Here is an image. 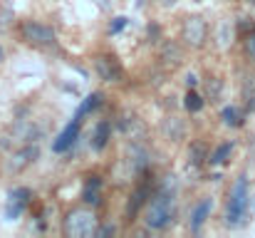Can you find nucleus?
<instances>
[{"label":"nucleus","mask_w":255,"mask_h":238,"mask_svg":"<svg viewBox=\"0 0 255 238\" xmlns=\"http://www.w3.org/2000/svg\"><path fill=\"white\" fill-rule=\"evenodd\" d=\"M248 206H251V191H248V176H238L231 196H228V209H226V221L228 226H241L248 216Z\"/></svg>","instance_id":"1"},{"label":"nucleus","mask_w":255,"mask_h":238,"mask_svg":"<svg viewBox=\"0 0 255 238\" xmlns=\"http://www.w3.org/2000/svg\"><path fill=\"white\" fill-rule=\"evenodd\" d=\"M173 219V194H166V191H159L149 206H146V214H144V224L154 231H161L166 229Z\"/></svg>","instance_id":"2"},{"label":"nucleus","mask_w":255,"mask_h":238,"mask_svg":"<svg viewBox=\"0 0 255 238\" xmlns=\"http://www.w3.org/2000/svg\"><path fill=\"white\" fill-rule=\"evenodd\" d=\"M97 216L89 209H72L65 219V234L70 238H92L97 236Z\"/></svg>","instance_id":"3"},{"label":"nucleus","mask_w":255,"mask_h":238,"mask_svg":"<svg viewBox=\"0 0 255 238\" xmlns=\"http://www.w3.org/2000/svg\"><path fill=\"white\" fill-rule=\"evenodd\" d=\"M181 40L188 47H196V50L203 47L206 40H208V22H206V17H201V15L186 17L183 27H181Z\"/></svg>","instance_id":"4"},{"label":"nucleus","mask_w":255,"mask_h":238,"mask_svg":"<svg viewBox=\"0 0 255 238\" xmlns=\"http://www.w3.org/2000/svg\"><path fill=\"white\" fill-rule=\"evenodd\" d=\"M25 42L35 45V47H47L55 42V30L45 22H37V20H25L22 27H20Z\"/></svg>","instance_id":"5"},{"label":"nucleus","mask_w":255,"mask_h":238,"mask_svg":"<svg viewBox=\"0 0 255 238\" xmlns=\"http://www.w3.org/2000/svg\"><path fill=\"white\" fill-rule=\"evenodd\" d=\"M94 70H97V75L104 79V82H119L122 79V65L112 57V55H99L97 60H94Z\"/></svg>","instance_id":"6"},{"label":"nucleus","mask_w":255,"mask_h":238,"mask_svg":"<svg viewBox=\"0 0 255 238\" xmlns=\"http://www.w3.org/2000/svg\"><path fill=\"white\" fill-rule=\"evenodd\" d=\"M30 204V191L27 189H15L10 196H7V204H5V216L10 219V221H15L22 211H25V206Z\"/></svg>","instance_id":"7"},{"label":"nucleus","mask_w":255,"mask_h":238,"mask_svg":"<svg viewBox=\"0 0 255 238\" xmlns=\"http://www.w3.org/2000/svg\"><path fill=\"white\" fill-rule=\"evenodd\" d=\"M159 60H161V65L164 67H178L181 65V60H183V52H181V45L178 42H173V40H166L164 45H161V52H159Z\"/></svg>","instance_id":"8"},{"label":"nucleus","mask_w":255,"mask_h":238,"mask_svg":"<svg viewBox=\"0 0 255 238\" xmlns=\"http://www.w3.org/2000/svg\"><path fill=\"white\" fill-rule=\"evenodd\" d=\"M236 40V25L231 20H221L218 30H216V47L218 50H228Z\"/></svg>","instance_id":"9"},{"label":"nucleus","mask_w":255,"mask_h":238,"mask_svg":"<svg viewBox=\"0 0 255 238\" xmlns=\"http://www.w3.org/2000/svg\"><path fill=\"white\" fill-rule=\"evenodd\" d=\"M37 147L35 144H22V149H17L15 152V157L10 161V166H12V171H20V169H25L27 164H32L35 159H37Z\"/></svg>","instance_id":"10"},{"label":"nucleus","mask_w":255,"mask_h":238,"mask_svg":"<svg viewBox=\"0 0 255 238\" xmlns=\"http://www.w3.org/2000/svg\"><path fill=\"white\" fill-rule=\"evenodd\" d=\"M77 134H80V119H75V122H70V124L65 127V132H62V134L57 137V142H55V152H67V149L75 144Z\"/></svg>","instance_id":"11"},{"label":"nucleus","mask_w":255,"mask_h":238,"mask_svg":"<svg viewBox=\"0 0 255 238\" xmlns=\"http://www.w3.org/2000/svg\"><path fill=\"white\" fill-rule=\"evenodd\" d=\"M211 199H203L196 209H193V214H191V231L193 234H198L201 229H203V224H206V219H208V214H211Z\"/></svg>","instance_id":"12"},{"label":"nucleus","mask_w":255,"mask_h":238,"mask_svg":"<svg viewBox=\"0 0 255 238\" xmlns=\"http://www.w3.org/2000/svg\"><path fill=\"white\" fill-rule=\"evenodd\" d=\"M129 164H131L134 171H141V169L149 166V152H146L139 142H134L131 149H129Z\"/></svg>","instance_id":"13"},{"label":"nucleus","mask_w":255,"mask_h":238,"mask_svg":"<svg viewBox=\"0 0 255 238\" xmlns=\"http://www.w3.org/2000/svg\"><path fill=\"white\" fill-rule=\"evenodd\" d=\"M82 199L89 206L99 204V199H102V179L99 176H89V181L85 184V191H82Z\"/></svg>","instance_id":"14"},{"label":"nucleus","mask_w":255,"mask_h":238,"mask_svg":"<svg viewBox=\"0 0 255 238\" xmlns=\"http://www.w3.org/2000/svg\"><path fill=\"white\" fill-rule=\"evenodd\" d=\"M164 134L169 137L171 142H181L186 137V122L178 119V117H169L164 122Z\"/></svg>","instance_id":"15"},{"label":"nucleus","mask_w":255,"mask_h":238,"mask_svg":"<svg viewBox=\"0 0 255 238\" xmlns=\"http://www.w3.org/2000/svg\"><path fill=\"white\" fill-rule=\"evenodd\" d=\"M109 132H112V124L109 122H99L97 124V129H94V149H104L107 147Z\"/></svg>","instance_id":"16"},{"label":"nucleus","mask_w":255,"mask_h":238,"mask_svg":"<svg viewBox=\"0 0 255 238\" xmlns=\"http://www.w3.org/2000/svg\"><path fill=\"white\" fill-rule=\"evenodd\" d=\"M221 92H223V79H218V77L206 79V99L216 102V99L221 97Z\"/></svg>","instance_id":"17"},{"label":"nucleus","mask_w":255,"mask_h":238,"mask_svg":"<svg viewBox=\"0 0 255 238\" xmlns=\"http://www.w3.org/2000/svg\"><path fill=\"white\" fill-rule=\"evenodd\" d=\"M221 119L228 124V127H241L243 124V114L238 112V107H226L221 112Z\"/></svg>","instance_id":"18"},{"label":"nucleus","mask_w":255,"mask_h":238,"mask_svg":"<svg viewBox=\"0 0 255 238\" xmlns=\"http://www.w3.org/2000/svg\"><path fill=\"white\" fill-rule=\"evenodd\" d=\"M188 159H191V166H201L203 161H206V147L203 144H191V154H188Z\"/></svg>","instance_id":"19"},{"label":"nucleus","mask_w":255,"mask_h":238,"mask_svg":"<svg viewBox=\"0 0 255 238\" xmlns=\"http://www.w3.org/2000/svg\"><path fill=\"white\" fill-rule=\"evenodd\" d=\"M183 104H186V109H188V112H198V109L203 107V97H201L198 92H193V89H191V92L186 94V102H183Z\"/></svg>","instance_id":"20"},{"label":"nucleus","mask_w":255,"mask_h":238,"mask_svg":"<svg viewBox=\"0 0 255 238\" xmlns=\"http://www.w3.org/2000/svg\"><path fill=\"white\" fill-rule=\"evenodd\" d=\"M231 152H233V144H223V147H218V149L213 152V157H211V164H226L228 157H231Z\"/></svg>","instance_id":"21"},{"label":"nucleus","mask_w":255,"mask_h":238,"mask_svg":"<svg viewBox=\"0 0 255 238\" xmlns=\"http://www.w3.org/2000/svg\"><path fill=\"white\" fill-rule=\"evenodd\" d=\"M243 47H246V55H248V60L255 62V27L246 35V42H243Z\"/></svg>","instance_id":"22"},{"label":"nucleus","mask_w":255,"mask_h":238,"mask_svg":"<svg viewBox=\"0 0 255 238\" xmlns=\"http://www.w3.org/2000/svg\"><path fill=\"white\" fill-rule=\"evenodd\" d=\"M146 201V191H136L134 196H131V204H129V216H136V211H139V206Z\"/></svg>","instance_id":"23"},{"label":"nucleus","mask_w":255,"mask_h":238,"mask_svg":"<svg viewBox=\"0 0 255 238\" xmlns=\"http://www.w3.org/2000/svg\"><path fill=\"white\" fill-rule=\"evenodd\" d=\"M102 99H104L102 94H89V97L85 99V104L80 107V117H82V114H87V112H92V109H94V107H97Z\"/></svg>","instance_id":"24"},{"label":"nucleus","mask_w":255,"mask_h":238,"mask_svg":"<svg viewBox=\"0 0 255 238\" xmlns=\"http://www.w3.org/2000/svg\"><path fill=\"white\" fill-rule=\"evenodd\" d=\"M127 25H129V20H127L124 15H122V17H114V22L109 25V32H112V35H117V32H122Z\"/></svg>","instance_id":"25"},{"label":"nucleus","mask_w":255,"mask_h":238,"mask_svg":"<svg viewBox=\"0 0 255 238\" xmlns=\"http://www.w3.org/2000/svg\"><path fill=\"white\" fill-rule=\"evenodd\" d=\"M176 184H178V181H176V176H166V179H164V184H161V191H166V194H176Z\"/></svg>","instance_id":"26"},{"label":"nucleus","mask_w":255,"mask_h":238,"mask_svg":"<svg viewBox=\"0 0 255 238\" xmlns=\"http://www.w3.org/2000/svg\"><path fill=\"white\" fill-rule=\"evenodd\" d=\"M112 234H117L114 226H99V229H97V236H112Z\"/></svg>","instance_id":"27"},{"label":"nucleus","mask_w":255,"mask_h":238,"mask_svg":"<svg viewBox=\"0 0 255 238\" xmlns=\"http://www.w3.org/2000/svg\"><path fill=\"white\" fill-rule=\"evenodd\" d=\"M97 5H99L102 10H112V5H114V0H97Z\"/></svg>","instance_id":"28"},{"label":"nucleus","mask_w":255,"mask_h":238,"mask_svg":"<svg viewBox=\"0 0 255 238\" xmlns=\"http://www.w3.org/2000/svg\"><path fill=\"white\" fill-rule=\"evenodd\" d=\"M186 84H188V87H196V84H198V77H196V75H188V77H186Z\"/></svg>","instance_id":"29"},{"label":"nucleus","mask_w":255,"mask_h":238,"mask_svg":"<svg viewBox=\"0 0 255 238\" xmlns=\"http://www.w3.org/2000/svg\"><path fill=\"white\" fill-rule=\"evenodd\" d=\"M161 2H164V5H166V7H171V5H173V2H176V0H161Z\"/></svg>","instance_id":"30"},{"label":"nucleus","mask_w":255,"mask_h":238,"mask_svg":"<svg viewBox=\"0 0 255 238\" xmlns=\"http://www.w3.org/2000/svg\"><path fill=\"white\" fill-rule=\"evenodd\" d=\"M2 60H5V50L0 47V62H2Z\"/></svg>","instance_id":"31"},{"label":"nucleus","mask_w":255,"mask_h":238,"mask_svg":"<svg viewBox=\"0 0 255 238\" xmlns=\"http://www.w3.org/2000/svg\"><path fill=\"white\" fill-rule=\"evenodd\" d=\"M246 2H248V5H255V0H246Z\"/></svg>","instance_id":"32"}]
</instances>
